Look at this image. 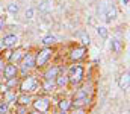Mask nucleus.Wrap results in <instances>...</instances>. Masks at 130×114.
<instances>
[{
  "instance_id": "2f4dec72",
  "label": "nucleus",
  "mask_w": 130,
  "mask_h": 114,
  "mask_svg": "<svg viewBox=\"0 0 130 114\" xmlns=\"http://www.w3.org/2000/svg\"><path fill=\"white\" fill-rule=\"evenodd\" d=\"M121 2H123L124 6H129V0H121Z\"/></svg>"
},
{
  "instance_id": "f3484780",
  "label": "nucleus",
  "mask_w": 130,
  "mask_h": 114,
  "mask_svg": "<svg viewBox=\"0 0 130 114\" xmlns=\"http://www.w3.org/2000/svg\"><path fill=\"white\" fill-rule=\"evenodd\" d=\"M71 107H73V104H71L70 99H61V100L58 102V108H59L61 111H68Z\"/></svg>"
},
{
  "instance_id": "7ed1b4c3",
  "label": "nucleus",
  "mask_w": 130,
  "mask_h": 114,
  "mask_svg": "<svg viewBox=\"0 0 130 114\" xmlns=\"http://www.w3.org/2000/svg\"><path fill=\"white\" fill-rule=\"evenodd\" d=\"M20 72L23 75H27L32 69H35V55L33 53H24L20 59Z\"/></svg>"
},
{
  "instance_id": "f03ea898",
  "label": "nucleus",
  "mask_w": 130,
  "mask_h": 114,
  "mask_svg": "<svg viewBox=\"0 0 130 114\" xmlns=\"http://www.w3.org/2000/svg\"><path fill=\"white\" fill-rule=\"evenodd\" d=\"M83 67L82 66H73L71 69H70V72L67 73L68 76V84H71V85H77V84H80L82 81H83Z\"/></svg>"
},
{
  "instance_id": "4be33fe9",
  "label": "nucleus",
  "mask_w": 130,
  "mask_h": 114,
  "mask_svg": "<svg viewBox=\"0 0 130 114\" xmlns=\"http://www.w3.org/2000/svg\"><path fill=\"white\" fill-rule=\"evenodd\" d=\"M97 34L100 35V38H103V40H107V37H109V31H107V28H104V26H98Z\"/></svg>"
},
{
  "instance_id": "1a4fd4ad",
  "label": "nucleus",
  "mask_w": 130,
  "mask_h": 114,
  "mask_svg": "<svg viewBox=\"0 0 130 114\" xmlns=\"http://www.w3.org/2000/svg\"><path fill=\"white\" fill-rule=\"evenodd\" d=\"M85 53H86V47H85V46H83V47H76V49L71 50L70 58H71L73 61H79V59H82V58L85 56Z\"/></svg>"
},
{
  "instance_id": "a878e982",
  "label": "nucleus",
  "mask_w": 130,
  "mask_h": 114,
  "mask_svg": "<svg viewBox=\"0 0 130 114\" xmlns=\"http://www.w3.org/2000/svg\"><path fill=\"white\" fill-rule=\"evenodd\" d=\"M8 84H6V87H8V90H11V88H14L15 85H17V82H18V79L17 78H14V79H9V81H6Z\"/></svg>"
},
{
  "instance_id": "39448f33",
  "label": "nucleus",
  "mask_w": 130,
  "mask_h": 114,
  "mask_svg": "<svg viewBox=\"0 0 130 114\" xmlns=\"http://www.w3.org/2000/svg\"><path fill=\"white\" fill-rule=\"evenodd\" d=\"M32 105H33V108H35V111L45 114L48 110H50V99L45 97V96L36 97L35 100H32Z\"/></svg>"
},
{
  "instance_id": "7c9ffc66",
  "label": "nucleus",
  "mask_w": 130,
  "mask_h": 114,
  "mask_svg": "<svg viewBox=\"0 0 130 114\" xmlns=\"http://www.w3.org/2000/svg\"><path fill=\"white\" fill-rule=\"evenodd\" d=\"M55 114H68L67 111H61V110H58V111H55Z\"/></svg>"
},
{
  "instance_id": "f257e3e1",
  "label": "nucleus",
  "mask_w": 130,
  "mask_h": 114,
  "mask_svg": "<svg viewBox=\"0 0 130 114\" xmlns=\"http://www.w3.org/2000/svg\"><path fill=\"white\" fill-rule=\"evenodd\" d=\"M53 56V50L50 47H45L42 50H39L36 55H35V67L36 69H42L48 64V61L52 59Z\"/></svg>"
},
{
  "instance_id": "aec40b11",
  "label": "nucleus",
  "mask_w": 130,
  "mask_h": 114,
  "mask_svg": "<svg viewBox=\"0 0 130 114\" xmlns=\"http://www.w3.org/2000/svg\"><path fill=\"white\" fill-rule=\"evenodd\" d=\"M41 43H42L45 47H48V46H53V44L56 43V37H55V35H45V37L41 40Z\"/></svg>"
},
{
  "instance_id": "9b49d317",
  "label": "nucleus",
  "mask_w": 130,
  "mask_h": 114,
  "mask_svg": "<svg viewBox=\"0 0 130 114\" xmlns=\"http://www.w3.org/2000/svg\"><path fill=\"white\" fill-rule=\"evenodd\" d=\"M32 100L33 99L29 93H23L21 96H17V104L21 105V107H29L32 104Z\"/></svg>"
},
{
  "instance_id": "473e14b6",
  "label": "nucleus",
  "mask_w": 130,
  "mask_h": 114,
  "mask_svg": "<svg viewBox=\"0 0 130 114\" xmlns=\"http://www.w3.org/2000/svg\"><path fill=\"white\" fill-rule=\"evenodd\" d=\"M29 114H42V113H38V111H35V110H33L32 113H29Z\"/></svg>"
},
{
  "instance_id": "dca6fc26",
  "label": "nucleus",
  "mask_w": 130,
  "mask_h": 114,
  "mask_svg": "<svg viewBox=\"0 0 130 114\" xmlns=\"http://www.w3.org/2000/svg\"><path fill=\"white\" fill-rule=\"evenodd\" d=\"M6 11H8L11 15H17V14L20 12V5H18L17 2H11V3H8Z\"/></svg>"
},
{
  "instance_id": "cd10ccee",
  "label": "nucleus",
  "mask_w": 130,
  "mask_h": 114,
  "mask_svg": "<svg viewBox=\"0 0 130 114\" xmlns=\"http://www.w3.org/2000/svg\"><path fill=\"white\" fill-rule=\"evenodd\" d=\"M3 67H5V62H3V59L0 58V76H2V73H3Z\"/></svg>"
},
{
  "instance_id": "c756f323",
  "label": "nucleus",
  "mask_w": 130,
  "mask_h": 114,
  "mask_svg": "<svg viewBox=\"0 0 130 114\" xmlns=\"http://www.w3.org/2000/svg\"><path fill=\"white\" fill-rule=\"evenodd\" d=\"M5 26V17H2L0 18V31H2V28Z\"/></svg>"
},
{
  "instance_id": "9d476101",
  "label": "nucleus",
  "mask_w": 130,
  "mask_h": 114,
  "mask_svg": "<svg viewBox=\"0 0 130 114\" xmlns=\"http://www.w3.org/2000/svg\"><path fill=\"white\" fill-rule=\"evenodd\" d=\"M18 43V37L15 35V34H9V35H5L3 40H2V44L5 46V47H12V46H15Z\"/></svg>"
},
{
  "instance_id": "393cba45",
  "label": "nucleus",
  "mask_w": 130,
  "mask_h": 114,
  "mask_svg": "<svg viewBox=\"0 0 130 114\" xmlns=\"http://www.w3.org/2000/svg\"><path fill=\"white\" fill-rule=\"evenodd\" d=\"M70 114H86V108H77V107H74Z\"/></svg>"
},
{
  "instance_id": "6ab92c4d",
  "label": "nucleus",
  "mask_w": 130,
  "mask_h": 114,
  "mask_svg": "<svg viewBox=\"0 0 130 114\" xmlns=\"http://www.w3.org/2000/svg\"><path fill=\"white\" fill-rule=\"evenodd\" d=\"M121 47H123V44H121V41H120V40L113 38V40L110 41V49H112V52L120 53V52H121Z\"/></svg>"
},
{
  "instance_id": "f8f14e48",
  "label": "nucleus",
  "mask_w": 130,
  "mask_h": 114,
  "mask_svg": "<svg viewBox=\"0 0 130 114\" xmlns=\"http://www.w3.org/2000/svg\"><path fill=\"white\" fill-rule=\"evenodd\" d=\"M55 84H56V88L67 87L68 85V76H67V73H59L58 78L55 79Z\"/></svg>"
},
{
  "instance_id": "2eb2a0df",
  "label": "nucleus",
  "mask_w": 130,
  "mask_h": 114,
  "mask_svg": "<svg viewBox=\"0 0 130 114\" xmlns=\"http://www.w3.org/2000/svg\"><path fill=\"white\" fill-rule=\"evenodd\" d=\"M76 37L79 38L83 44H89L91 43V38H89V35H88V32L85 31V29H80V31H77L76 32Z\"/></svg>"
},
{
  "instance_id": "0eeeda50",
  "label": "nucleus",
  "mask_w": 130,
  "mask_h": 114,
  "mask_svg": "<svg viewBox=\"0 0 130 114\" xmlns=\"http://www.w3.org/2000/svg\"><path fill=\"white\" fill-rule=\"evenodd\" d=\"M117 15H118L117 6H115L113 3L109 5V6L106 8V11H104V20H106V23H112L113 20H117Z\"/></svg>"
},
{
  "instance_id": "5701e85b",
  "label": "nucleus",
  "mask_w": 130,
  "mask_h": 114,
  "mask_svg": "<svg viewBox=\"0 0 130 114\" xmlns=\"http://www.w3.org/2000/svg\"><path fill=\"white\" fill-rule=\"evenodd\" d=\"M23 55H24V53H23V52H20V50H18V52H14V55H11V56H9V62H14V64H15L17 61H20V59L23 58Z\"/></svg>"
},
{
  "instance_id": "c85d7f7f",
  "label": "nucleus",
  "mask_w": 130,
  "mask_h": 114,
  "mask_svg": "<svg viewBox=\"0 0 130 114\" xmlns=\"http://www.w3.org/2000/svg\"><path fill=\"white\" fill-rule=\"evenodd\" d=\"M26 108H27V107H21V108H18V114H24L26 113Z\"/></svg>"
},
{
  "instance_id": "b1692460",
  "label": "nucleus",
  "mask_w": 130,
  "mask_h": 114,
  "mask_svg": "<svg viewBox=\"0 0 130 114\" xmlns=\"http://www.w3.org/2000/svg\"><path fill=\"white\" fill-rule=\"evenodd\" d=\"M9 110V104L6 102H0V114H6Z\"/></svg>"
},
{
  "instance_id": "4468645a",
  "label": "nucleus",
  "mask_w": 130,
  "mask_h": 114,
  "mask_svg": "<svg viewBox=\"0 0 130 114\" xmlns=\"http://www.w3.org/2000/svg\"><path fill=\"white\" fill-rule=\"evenodd\" d=\"M38 9H39V12H42V14H48V12L52 11V3H50V0H41Z\"/></svg>"
},
{
  "instance_id": "a211bd4d",
  "label": "nucleus",
  "mask_w": 130,
  "mask_h": 114,
  "mask_svg": "<svg viewBox=\"0 0 130 114\" xmlns=\"http://www.w3.org/2000/svg\"><path fill=\"white\" fill-rule=\"evenodd\" d=\"M41 87H42L44 91H53V90L56 88V84H55V81H47V79H44L42 84H41Z\"/></svg>"
},
{
  "instance_id": "bb28decb",
  "label": "nucleus",
  "mask_w": 130,
  "mask_h": 114,
  "mask_svg": "<svg viewBox=\"0 0 130 114\" xmlns=\"http://www.w3.org/2000/svg\"><path fill=\"white\" fill-rule=\"evenodd\" d=\"M26 20H32L33 18V15H35V9L33 8H29V9H26Z\"/></svg>"
},
{
  "instance_id": "20e7f679",
  "label": "nucleus",
  "mask_w": 130,
  "mask_h": 114,
  "mask_svg": "<svg viewBox=\"0 0 130 114\" xmlns=\"http://www.w3.org/2000/svg\"><path fill=\"white\" fill-rule=\"evenodd\" d=\"M38 88H39V82H38L36 76H27L20 84L21 93H32V91H36Z\"/></svg>"
},
{
  "instance_id": "423d86ee",
  "label": "nucleus",
  "mask_w": 130,
  "mask_h": 114,
  "mask_svg": "<svg viewBox=\"0 0 130 114\" xmlns=\"http://www.w3.org/2000/svg\"><path fill=\"white\" fill-rule=\"evenodd\" d=\"M18 75V66L17 64H14V62H6L5 64V67H3V79L5 81H9V79H14V78H17Z\"/></svg>"
},
{
  "instance_id": "412c9836",
  "label": "nucleus",
  "mask_w": 130,
  "mask_h": 114,
  "mask_svg": "<svg viewBox=\"0 0 130 114\" xmlns=\"http://www.w3.org/2000/svg\"><path fill=\"white\" fill-rule=\"evenodd\" d=\"M5 102H6V104L17 102V96H15V93H14V91H11V90H8V91H6V94H5Z\"/></svg>"
},
{
  "instance_id": "6e6552de",
  "label": "nucleus",
  "mask_w": 130,
  "mask_h": 114,
  "mask_svg": "<svg viewBox=\"0 0 130 114\" xmlns=\"http://www.w3.org/2000/svg\"><path fill=\"white\" fill-rule=\"evenodd\" d=\"M59 73H61V69H59L58 66H53V67H48V69L44 72V76H42V78L47 79V81H55Z\"/></svg>"
},
{
  "instance_id": "ddd939ff",
  "label": "nucleus",
  "mask_w": 130,
  "mask_h": 114,
  "mask_svg": "<svg viewBox=\"0 0 130 114\" xmlns=\"http://www.w3.org/2000/svg\"><path fill=\"white\" fill-rule=\"evenodd\" d=\"M129 82H130V75H129V72H126V73L121 75L120 81H118V85H120L121 90H127L129 88Z\"/></svg>"
}]
</instances>
